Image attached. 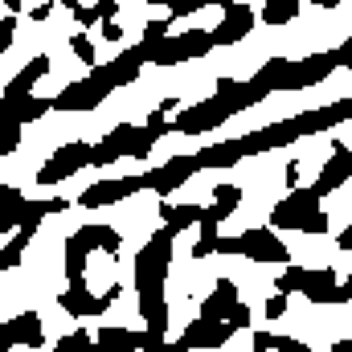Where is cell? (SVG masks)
Segmentation results:
<instances>
[{
    "mask_svg": "<svg viewBox=\"0 0 352 352\" xmlns=\"http://www.w3.org/2000/svg\"><path fill=\"white\" fill-rule=\"evenodd\" d=\"M238 299H242L238 278L217 274V278H209V287H205V295H201V311H197V320H217V324H221V320L234 311Z\"/></svg>",
    "mask_w": 352,
    "mask_h": 352,
    "instance_id": "7",
    "label": "cell"
},
{
    "mask_svg": "<svg viewBox=\"0 0 352 352\" xmlns=\"http://www.w3.org/2000/svg\"><path fill=\"white\" fill-rule=\"evenodd\" d=\"M21 131H25V127H16V123L0 127V160L12 156V152H21Z\"/></svg>",
    "mask_w": 352,
    "mask_h": 352,
    "instance_id": "17",
    "label": "cell"
},
{
    "mask_svg": "<svg viewBox=\"0 0 352 352\" xmlns=\"http://www.w3.org/2000/svg\"><path fill=\"white\" fill-rule=\"evenodd\" d=\"M0 352H12V349H8V344H0Z\"/></svg>",
    "mask_w": 352,
    "mask_h": 352,
    "instance_id": "22",
    "label": "cell"
},
{
    "mask_svg": "<svg viewBox=\"0 0 352 352\" xmlns=\"http://www.w3.org/2000/svg\"><path fill=\"white\" fill-rule=\"evenodd\" d=\"M50 70H54V58H50V54H33V58H29L16 74L4 82V98H29V94H33V87H37Z\"/></svg>",
    "mask_w": 352,
    "mask_h": 352,
    "instance_id": "10",
    "label": "cell"
},
{
    "mask_svg": "<svg viewBox=\"0 0 352 352\" xmlns=\"http://www.w3.org/2000/svg\"><path fill=\"white\" fill-rule=\"evenodd\" d=\"M70 54H74V58H78L82 66H90V70L98 66V54H94V41H90L87 33H74V37H70Z\"/></svg>",
    "mask_w": 352,
    "mask_h": 352,
    "instance_id": "15",
    "label": "cell"
},
{
    "mask_svg": "<svg viewBox=\"0 0 352 352\" xmlns=\"http://www.w3.org/2000/svg\"><path fill=\"white\" fill-rule=\"evenodd\" d=\"M201 173L197 168V160H192V152H176V156H168L160 168H152V173H140V180H144V188H152L160 201H168L176 188H184V180H192V176Z\"/></svg>",
    "mask_w": 352,
    "mask_h": 352,
    "instance_id": "3",
    "label": "cell"
},
{
    "mask_svg": "<svg viewBox=\"0 0 352 352\" xmlns=\"http://www.w3.org/2000/svg\"><path fill=\"white\" fill-rule=\"evenodd\" d=\"M90 344H94V332L90 328H70L66 336H58L54 352H87Z\"/></svg>",
    "mask_w": 352,
    "mask_h": 352,
    "instance_id": "14",
    "label": "cell"
},
{
    "mask_svg": "<svg viewBox=\"0 0 352 352\" xmlns=\"http://www.w3.org/2000/svg\"><path fill=\"white\" fill-rule=\"evenodd\" d=\"M58 307L70 316V320H94V316H102L107 307H102V299H98V291L90 287L87 278L82 283H70L62 295H58Z\"/></svg>",
    "mask_w": 352,
    "mask_h": 352,
    "instance_id": "9",
    "label": "cell"
},
{
    "mask_svg": "<svg viewBox=\"0 0 352 352\" xmlns=\"http://www.w3.org/2000/svg\"><path fill=\"white\" fill-rule=\"evenodd\" d=\"M25 250H29V238H21V234H12L8 238V246L0 250V278L12 270V266H21V258H25Z\"/></svg>",
    "mask_w": 352,
    "mask_h": 352,
    "instance_id": "13",
    "label": "cell"
},
{
    "mask_svg": "<svg viewBox=\"0 0 352 352\" xmlns=\"http://www.w3.org/2000/svg\"><path fill=\"white\" fill-rule=\"evenodd\" d=\"M87 164H90V144L87 140H66V144H58V148L37 164L33 180H37V184H58V180H70L74 173H82Z\"/></svg>",
    "mask_w": 352,
    "mask_h": 352,
    "instance_id": "1",
    "label": "cell"
},
{
    "mask_svg": "<svg viewBox=\"0 0 352 352\" xmlns=\"http://www.w3.org/2000/svg\"><path fill=\"white\" fill-rule=\"evenodd\" d=\"M102 41H111L115 50L123 45V25L119 21H102Z\"/></svg>",
    "mask_w": 352,
    "mask_h": 352,
    "instance_id": "19",
    "label": "cell"
},
{
    "mask_svg": "<svg viewBox=\"0 0 352 352\" xmlns=\"http://www.w3.org/2000/svg\"><path fill=\"white\" fill-rule=\"evenodd\" d=\"M12 37H16V16L4 12V16H0V58L12 50Z\"/></svg>",
    "mask_w": 352,
    "mask_h": 352,
    "instance_id": "18",
    "label": "cell"
},
{
    "mask_svg": "<svg viewBox=\"0 0 352 352\" xmlns=\"http://www.w3.org/2000/svg\"><path fill=\"white\" fill-rule=\"evenodd\" d=\"M25 12H29V21H33V25H41V21H50V12H54V4H29Z\"/></svg>",
    "mask_w": 352,
    "mask_h": 352,
    "instance_id": "20",
    "label": "cell"
},
{
    "mask_svg": "<svg viewBox=\"0 0 352 352\" xmlns=\"http://www.w3.org/2000/svg\"><path fill=\"white\" fill-rule=\"evenodd\" d=\"M176 41H180V50H184V58H188V62H192V58H209V54H213L209 29H201V25L180 29V33H176Z\"/></svg>",
    "mask_w": 352,
    "mask_h": 352,
    "instance_id": "12",
    "label": "cell"
},
{
    "mask_svg": "<svg viewBox=\"0 0 352 352\" xmlns=\"http://www.w3.org/2000/svg\"><path fill=\"white\" fill-rule=\"evenodd\" d=\"M254 25H258V16H254L250 4H226L221 8V21L209 29V41H213V50H234L238 41L250 37Z\"/></svg>",
    "mask_w": 352,
    "mask_h": 352,
    "instance_id": "4",
    "label": "cell"
},
{
    "mask_svg": "<svg viewBox=\"0 0 352 352\" xmlns=\"http://www.w3.org/2000/svg\"><path fill=\"white\" fill-rule=\"evenodd\" d=\"M238 332L221 320H192V324H184V332L176 336L173 344H164V352H209V349H226L230 340H234Z\"/></svg>",
    "mask_w": 352,
    "mask_h": 352,
    "instance_id": "2",
    "label": "cell"
},
{
    "mask_svg": "<svg viewBox=\"0 0 352 352\" xmlns=\"http://www.w3.org/2000/svg\"><path fill=\"white\" fill-rule=\"evenodd\" d=\"M344 184H352V148L332 152V160H324V164H320V173H316V180H311L307 188L324 201L328 192H336V188H344Z\"/></svg>",
    "mask_w": 352,
    "mask_h": 352,
    "instance_id": "8",
    "label": "cell"
},
{
    "mask_svg": "<svg viewBox=\"0 0 352 352\" xmlns=\"http://www.w3.org/2000/svg\"><path fill=\"white\" fill-rule=\"evenodd\" d=\"M0 344H8V349H41L45 344V316L37 311V307H25V311H16L12 320H4L0 324Z\"/></svg>",
    "mask_w": 352,
    "mask_h": 352,
    "instance_id": "6",
    "label": "cell"
},
{
    "mask_svg": "<svg viewBox=\"0 0 352 352\" xmlns=\"http://www.w3.org/2000/svg\"><path fill=\"white\" fill-rule=\"evenodd\" d=\"M332 352H352V336H336L332 340Z\"/></svg>",
    "mask_w": 352,
    "mask_h": 352,
    "instance_id": "21",
    "label": "cell"
},
{
    "mask_svg": "<svg viewBox=\"0 0 352 352\" xmlns=\"http://www.w3.org/2000/svg\"><path fill=\"white\" fill-rule=\"evenodd\" d=\"M254 16H258L263 25H270V29H278V25H295V21L303 16V4H299V0H266Z\"/></svg>",
    "mask_w": 352,
    "mask_h": 352,
    "instance_id": "11",
    "label": "cell"
},
{
    "mask_svg": "<svg viewBox=\"0 0 352 352\" xmlns=\"http://www.w3.org/2000/svg\"><path fill=\"white\" fill-rule=\"evenodd\" d=\"M287 311H291V299H287V295H274V291H270L263 299V320H270V324H274V320H287Z\"/></svg>",
    "mask_w": 352,
    "mask_h": 352,
    "instance_id": "16",
    "label": "cell"
},
{
    "mask_svg": "<svg viewBox=\"0 0 352 352\" xmlns=\"http://www.w3.org/2000/svg\"><path fill=\"white\" fill-rule=\"evenodd\" d=\"M140 188H144L140 176H107V180L82 188L78 205H82V209H111V205H119V201H131Z\"/></svg>",
    "mask_w": 352,
    "mask_h": 352,
    "instance_id": "5",
    "label": "cell"
}]
</instances>
